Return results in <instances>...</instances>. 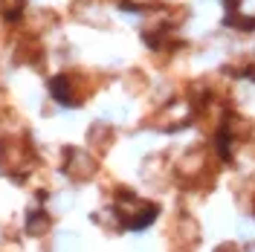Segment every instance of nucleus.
Masks as SVG:
<instances>
[{
    "label": "nucleus",
    "instance_id": "nucleus-1",
    "mask_svg": "<svg viewBox=\"0 0 255 252\" xmlns=\"http://www.w3.org/2000/svg\"><path fill=\"white\" fill-rule=\"evenodd\" d=\"M47 226H49V218L44 212H32L29 221H26V232H29V235H44Z\"/></svg>",
    "mask_w": 255,
    "mask_h": 252
}]
</instances>
